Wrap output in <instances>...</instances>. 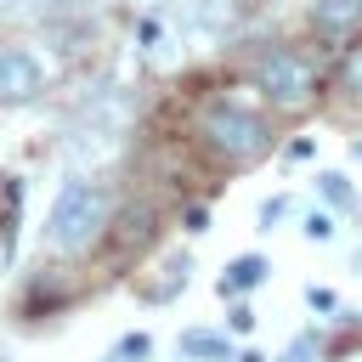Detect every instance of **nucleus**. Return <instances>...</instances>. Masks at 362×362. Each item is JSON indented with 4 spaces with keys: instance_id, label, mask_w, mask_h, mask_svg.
Returning <instances> with one entry per match:
<instances>
[{
    "instance_id": "15",
    "label": "nucleus",
    "mask_w": 362,
    "mask_h": 362,
    "mask_svg": "<svg viewBox=\"0 0 362 362\" xmlns=\"http://www.w3.org/2000/svg\"><path fill=\"white\" fill-rule=\"evenodd\" d=\"M232 328H238V334H249V328H255V311H249V305H238V311H232Z\"/></svg>"
},
{
    "instance_id": "6",
    "label": "nucleus",
    "mask_w": 362,
    "mask_h": 362,
    "mask_svg": "<svg viewBox=\"0 0 362 362\" xmlns=\"http://www.w3.org/2000/svg\"><path fill=\"white\" fill-rule=\"evenodd\" d=\"M266 272H272V266H266L260 255H238V260L221 272V294H243V288H260V283H266Z\"/></svg>"
},
{
    "instance_id": "8",
    "label": "nucleus",
    "mask_w": 362,
    "mask_h": 362,
    "mask_svg": "<svg viewBox=\"0 0 362 362\" xmlns=\"http://www.w3.org/2000/svg\"><path fill=\"white\" fill-rule=\"evenodd\" d=\"M181 356H192V362H232V345H226V334H204V328H192V334H181V345H175Z\"/></svg>"
},
{
    "instance_id": "16",
    "label": "nucleus",
    "mask_w": 362,
    "mask_h": 362,
    "mask_svg": "<svg viewBox=\"0 0 362 362\" xmlns=\"http://www.w3.org/2000/svg\"><path fill=\"white\" fill-rule=\"evenodd\" d=\"M356 158H362V141H356Z\"/></svg>"
},
{
    "instance_id": "9",
    "label": "nucleus",
    "mask_w": 362,
    "mask_h": 362,
    "mask_svg": "<svg viewBox=\"0 0 362 362\" xmlns=\"http://www.w3.org/2000/svg\"><path fill=\"white\" fill-rule=\"evenodd\" d=\"M147 238H153V209H147V204H130V209H124V221H119V249L147 243Z\"/></svg>"
},
{
    "instance_id": "10",
    "label": "nucleus",
    "mask_w": 362,
    "mask_h": 362,
    "mask_svg": "<svg viewBox=\"0 0 362 362\" xmlns=\"http://www.w3.org/2000/svg\"><path fill=\"white\" fill-rule=\"evenodd\" d=\"M147 356H153V339H147V334H124L102 362H147Z\"/></svg>"
},
{
    "instance_id": "14",
    "label": "nucleus",
    "mask_w": 362,
    "mask_h": 362,
    "mask_svg": "<svg viewBox=\"0 0 362 362\" xmlns=\"http://www.w3.org/2000/svg\"><path fill=\"white\" fill-rule=\"evenodd\" d=\"M305 300H311V311H334V294L328 288H305Z\"/></svg>"
},
{
    "instance_id": "5",
    "label": "nucleus",
    "mask_w": 362,
    "mask_h": 362,
    "mask_svg": "<svg viewBox=\"0 0 362 362\" xmlns=\"http://www.w3.org/2000/svg\"><path fill=\"white\" fill-rule=\"evenodd\" d=\"M311 28L322 40H351L362 28V0H317L311 6Z\"/></svg>"
},
{
    "instance_id": "13",
    "label": "nucleus",
    "mask_w": 362,
    "mask_h": 362,
    "mask_svg": "<svg viewBox=\"0 0 362 362\" xmlns=\"http://www.w3.org/2000/svg\"><path fill=\"white\" fill-rule=\"evenodd\" d=\"M288 215V198H266L260 204V226H272V221H283Z\"/></svg>"
},
{
    "instance_id": "11",
    "label": "nucleus",
    "mask_w": 362,
    "mask_h": 362,
    "mask_svg": "<svg viewBox=\"0 0 362 362\" xmlns=\"http://www.w3.org/2000/svg\"><path fill=\"white\" fill-rule=\"evenodd\" d=\"M317 187H322V198H328V204H339V209L351 204V187H345V175H334V170H328V175H317Z\"/></svg>"
},
{
    "instance_id": "2",
    "label": "nucleus",
    "mask_w": 362,
    "mask_h": 362,
    "mask_svg": "<svg viewBox=\"0 0 362 362\" xmlns=\"http://www.w3.org/2000/svg\"><path fill=\"white\" fill-rule=\"evenodd\" d=\"M192 141H198V153H204L209 164L243 170V164H255V158L272 147V124H266L260 113L215 96V102H204V113H198V124H192Z\"/></svg>"
},
{
    "instance_id": "1",
    "label": "nucleus",
    "mask_w": 362,
    "mask_h": 362,
    "mask_svg": "<svg viewBox=\"0 0 362 362\" xmlns=\"http://www.w3.org/2000/svg\"><path fill=\"white\" fill-rule=\"evenodd\" d=\"M107 226H113V192L90 175H68L45 209V243L57 255H85L90 243H102Z\"/></svg>"
},
{
    "instance_id": "4",
    "label": "nucleus",
    "mask_w": 362,
    "mask_h": 362,
    "mask_svg": "<svg viewBox=\"0 0 362 362\" xmlns=\"http://www.w3.org/2000/svg\"><path fill=\"white\" fill-rule=\"evenodd\" d=\"M45 90V68L23 45H0V107H23Z\"/></svg>"
},
{
    "instance_id": "7",
    "label": "nucleus",
    "mask_w": 362,
    "mask_h": 362,
    "mask_svg": "<svg viewBox=\"0 0 362 362\" xmlns=\"http://www.w3.org/2000/svg\"><path fill=\"white\" fill-rule=\"evenodd\" d=\"M334 90L339 96H351V102H362V40H351L345 51H339V62H334Z\"/></svg>"
},
{
    "instance_id": "12",
    "label": "nucleus",
    "mask_w": 362,
    "mask_h": 362,
    "mask_svg": "<svg viewBox=\"0 0 362 362\" xmlns=\"http://www.w3.org/2000/svg\"><path fill=\"white\" fill-rule=\"evenodd\" d=\"M305 238H311V243H328V238H334V221H328V215H305Z\"/></svg>"
},
{
    "instance_id": "3",
    "label": "nucleus",
    "mask_w": 362,
    "mask_h": 362,
    "mask_svg": "<svg viewBox=\"0 0 362 362\" xmlns=\"http://www.w3.org/2000/svg\"><path fill=\"white\" fill-rule=\"evenodd\" d=\"M322 85H328L322 62H317L311 51H300V45H272V51L255 62V90H260L277 113L311 107V102L322 96Z\"/></svg>"
}]
</instances>
